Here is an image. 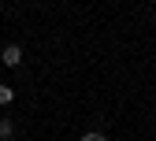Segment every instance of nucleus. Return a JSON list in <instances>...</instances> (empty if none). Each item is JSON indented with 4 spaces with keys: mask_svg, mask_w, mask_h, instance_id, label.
<instances>
[{
    "mask_svg": "<svg viewBox=\"0 0 156 141\" xmlns=\"http://www.w3.org/2000/svg\"><path fill=\"white\" fill-rule=\"evenodd\" d=\"M0 63H4V67H19V63H23V48H19V45H8L4 52H0Z\"/></svg>",
    "mask_w": 156,
    "mask_h": 141,
    "instance_id": "f257e3e1",
    "label": "nucleus"
},
{
    "mask_svg": "<svg viewBox=\"0 0 156 141\" xmlns=\"http://www.w3.org/2000/svg\"><path fill=\"white\" fill-rule=\"evenodd\" d=\"M11 100H15V89L0 82V108H4V104H11Z\"/></svg>",
    "mask_w": 156,
    "mask_h": 141,
    "instance_id": "f03ea898",
    "label": "nucleus"
},
{
    "mask_svg": "<svg viewBox=\"0 0 156 141\" xmlns=\"http://www.w3.org/2000/svg\"><path fill=\"white\" fill-rule=\"evenodd\" d=\"M15 126H11V119H0V137H11Z\"/></svg>",
    "mask_w": 156,
    "mask_h": 141,
    "instance_id": "7ed1b4c3",
    "label": "nucleus"
},
{
    "mask_svg": "<svg viewBox=\"0 0 156 141\" xmlns=\"http://www.w3.org/2000/svg\"><path fill=\"white\" fill-rule=\"evenodd\" d=\"M78 141H108L101 130H89V134H82V137H78Z\"/></svg>",
    "mask_w": 156,
    "mask_h": 141,
    "instance_id": "20e7f679",
    "label": "nucleus"
},
{
    "mask_svg": "<svg viewBox=\"0 0 156 141\" xmlns=\"http://www.w3.org/2000/svg\"><path fill=\"white\" fill-rule=\"evenodd\" d=\"M152 26H156V19H152Z\"/></svg>",
    "mask_w": 156,
    "mask_h": 141,
    "instance_id": "39448f33",
    "label": "nucleus"
}]
</instances>
